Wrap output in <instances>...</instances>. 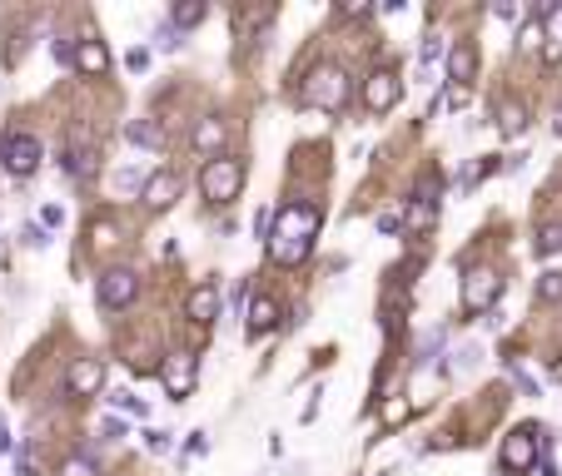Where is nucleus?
<instances>
[{
  "mask_svg": "<svg viewBox=\"0 0 562 476\" xmlns=\"http://www.w3.org/2000/svg\"><path fill=\"white\" fill-rule=\"evenodd\" d=\"M493 169H497L493 159H483V164H468V174H463V189H473V184H478V179H487Z\"/></svg>",
  "mask_w": 562,
  "mask_h": 476,
  "instance_id": "nucleus-29",
  "label": "nucleus"
},
{
  "mask_svg": "<svg viewBox=\"0 0 562 476\" xmlns=\"http://www.w3.org/2000/svg\"><path fill=\"white\" fill-rule=\"evenodd\" d=\"M274 323H279V303H274V298H254V303H249V313H244V328H249V338H259V333H269Z\"/></svg>",
  "mask_w": 562,
  "mask_h": 476,
  "instance_id": "nucleus-15",
  "label": "nucleus"
},
{
  "mask_svg": "<svg viewBox=\"0 0 562 476\" xmlns=\"http://www.w3.org/2000/svg\"><path fill=\"white\" fill-rule=\"evenodd\" d=\"M403 85H399V70H373L364 80V109L368 115H389L393 105H399Z\"/></svg>",
  "mask_w": 562,
  "mask_h": 476,
  "instance_id": "nucleus-9",
  "label": "nucleus"
},
{
  "mask_svg": "<svg viewBox=\"0 0 562 476\" xmlns=\"http://www.w3.org/2000/svg\"><path fill=\"white\" fill-rule=\"evenodd\" d=\"M45 164V144L25 129H11V134L0 139V169L15 174V179H31L35 169Z\"/></svg>",
  "mask_w": 562,
  "mask_h": 476,
  "instance_id": "nucleus-4",
  "label": "nucleus"
},
{
  "mask_svg": "<svg viewBox=\"0 0 562 476\" xmlns=\"http://www.w3.org/2000/svg\"><path fill=\"white\" fill-rule=\"evenodd\" d=\"M125 70L145 74V70H150V50H130V55H125Z\"/></svg>",
  "mask_w": 562,
  "mask_h": 476,
  "instance_id": "nucleus-34",
  "label": "nucleus"
},
{
  "mask_svg": "<svg viewBox=\"0 0 562 476\" xmlns=\"http://www.w3.org/2000/svg\"><path fill=\"white\" fill-rule=\"evenodd\" d=\"M125 139L140 149H160L164 144V125H154V119H135L130 129H125Z\"/></svg>",
  "mask_w": 562,
  "mask_h": 476,
  "instance_id": "nucleus-20",
  "label": "nucleus"
},
{
  "mask_svg": "<svg viewBox=\"0 0 562 476\" xmlns=\"http://www.w3.org/2000/svg\"><path fill=\"white\" fill-rule=\"evenodd\" d=\"M170 437L174 432H164V427L160 432H145V446H150V452H170Z\"/></svg>",
  "mask_w": 562,
  "mask_h": 476,
  "instance_id": "nucleus-35",
  "label": "nucleus"
},
{
  "mask_svg": "<svg viewBox=\"0 0 562 476\" xmlns=\"http://www.w3.org/2000/svg\"><path fill=\"white\" fill-rule=\"evenodd\" d=\"M11 446H15L11 442V427H5V417H0V452H11Z\"/></svg>",
  "mask_w": 562,
  "mask_h": 476,
  "instance_id": "nucleus-43",
  "label": "nucleus"
},
{
  "mask_svg": "<svg viewBox=\"0 0 562 476\" xmlns=\"http://www.w3.org/2000/svg\"><path fill=\"white\" fill-rule=\"evenodd\" d=\"M319 229H324V209H319V203H309V199L279 203V209H274V229H269V238H264L269 254H274V264H279V268H299L303 258L314 254Z\"/></svg>",
  "mask_w": 562,
  "mask_h": 476,
  "instance_id": "nucleus-1",
  "label": "nucleus"
},
{
  "mask_svg": "<svg viewBox=\"0 0 562 476\" xmlns=\"http://www.w3.org/2000/svg\"><path fill=\"white\" fill-rule=\"evenodd\" d=\"M513 382H518V387L528 392V397H538V382H532V377H528V372H522V368H513Z\"/></svg>",
  "mask_w": 562,
  "mask_h": 476,
  "instance_id": "nucleus-40",
  "label": "nucleus"
},
{
  "mask_svg": "<svg viewBox=\"0 0 562 476\" xmlns=\"http://www.w3.org/2000/svg\"><path fill=\"white\" fill-rule=\"evenodd\" d=\"M497 298H503V278L493 268H468L463 273V307L468 313H487Z\"/></svg>",
  "mask_w": 562,
  "mask_h": 476,
  "instance_id": "nucleus-8",
  "label": "nucleus"
},
{
  "mask_svg": "<svg viewBox=\"0 0 562 476\" xmlns=\"http://www.w3.org/2000/svg\"><path fill=\"white\" fill-rule=\"evenodd\" d=\"M433 219H438V203H433L428 194L418 189V194H413V203H408V213H403V229H408V233H423Z\"/></svg>",
  "mask_w": 562,
  "mask_h": 476,
  "instance_id": "nucleus-16",
  "label": "nucleus"
},
{
  "mask_svg": "<svg viewBox=\"0 0 562 476\" xmlns=\"http://www.w3.org/2000/svg\"><path fill=\"white\" fill-rule=\"evenodd\" d=\"M244 303H249V278H239V288H234V313H244Z\"/></svg>",
  "mask_w": 562,
  "mask_h": 476,
  "instance_id": "nucleus-41",
  "label": "nucleus"
},
{
  "mask_svg": "<svg viewBox=\"0 0 562 476\" xmlns=\"http://www.w3.org/2000/svg\"><path fill=\"white\" fill-rule=\"evenodd\" d=\"M160 387H164V397H170V402H184V397L199 387V358H195V352L174 348L170 358L160 362Z\"/></svg>",
  "mask_w": 562,
  "mask_h": 476,
  "instance_id": "nucleus-5",
  "label": "nucleus"
},
{
  "mask_svg": "<svg viewBox=\"0 0 562 476\" xmlns=\"http://www.w3.org/2000/svg\"><path fill=\"white\" fill-rule=\"evenodd\" d=\"M473 74H478V45L468 40L448 45V80L453 85H473Z\"/></svg>",
  "mask_w": 562,
  "mask_h": 476,
  "instance_id": "nucleus-14",
  "label": "nucleus"
},
{
  "mask_svg": "<svg viewBox=\"0 0 562 476\" xmlns=\"http://www.w3.org/2000/svg\"><path fill=\"white\" fill-rule=\"evenodd\" d=\"M383 422H389V427L408 422V402H399V397H393V402H389V407H383Z\"/></svg>",
  "mask_w": 562,
  "mask_h": 476,
  "instance_id": "nucleus-32",
  "label": "nucleus"
},
{
  "mask_svg": "<svg viewBox=\"0 0 562 476\" xmlns=\"http://www.w3.org/2000/svg\"><path fill=\"white\" fill-rule=\"evenodd\" d=\"M538 298H548V303L558 298V303H562V273H542V283H538Z\"/></svg>",
  "mask_w": 562,
  "mask_h": 476,
  "instance_id": "nucleus-28",
  "label": "nucleus"
},
{
  "mask_svg": "<svg viewBox=\"0 0 562 476\" xmlns=\"http://www.w3.org/2000/svg\"><path fill=\"white\" fill-rule=\"evenodd\" d=\"M100 169V154H95V149H80L75 144V139H70V154H66V174H70V179H90V174H95Z\"/></svg>",
  "mask_w": 562,
  "mask_h": 476,
  "instance_id": "nucleus-17",
  "label": "nucleus"
},
{
  "mask_svg": "<svg viewBox=\"0 0 562 476\" xmlns=\"http://www.w3.org/2000/svg\"><path fill=\"white\" fill-rule=\"evenodd\" d=\"M60 476H100V466L90 462V456H70V462L60 466Z\"/></svg>",
  "mask_w": 562,
  "mask_h": 476,
  "instance_id": "nucleus-27",
  "label": "nucleus"
},
{
  "mask_svg": "<svg viewBox=\"0 0 562 476\" xmlns=\"http://www.w3.org/2000/svg\"><path fill=\"white\" fill-rule=\"evenodd\" d=\"M205 15H209L205 0H180V5L170 11V25L184 35V30H195V25H205Z\"/></svg>",
  "mask_w": 562,
  "mask_h": 476,
  "instance_id": "nucleus-18",
  "label": "nucleus"
},
{
  "mask_svg": "<svg viewBox=\"0 0 562 476\" xmlns=\"http://www.w3.org/2000/svg\"><path fill=\"white\" fill-rule=\"evenodd\" d=\"M239 189H244V164H239V159L219 154V159H209L205 169H199V194H205L209 203L239 199Z\"/></svg>",
  "mask_w": 562,
  "mask_h": 476,
  "instance_id": "nucleus-3",
  "label": "nucleus"
},
{
  "mask_svg": "<svg viewBox=\"0 0 562 476\" xmlns=\"http://www.w3.org/2000/svg\"><path fill=\"white\" fill-rule=\"evenodd\" d=\"M105 387V362L100 358H75L66 372V392L70 397H95V392Z\"/></svg>",
  "mask_w": 562,
  "mask_h": 476,
  "instance_id": "nucleus-10",
  "label": "nucleus"
},
{
  "mask_svg": "<svg viewBox=\"0 0 562 476\" xmlns=\"http://www.w3.org/2000/svg\"><path fill=\"white\" fill-rule=\"evenodd\" d=\"M184 452H189V456H205V452H209V437H205V432H189V442H184Z\"/></svg>",
  "mask_w": 562,
  "mask_h": 476,
  "instance_id": "nucleus-36",
  "label": "nucleus"
},
{
  "mask_svg": "<svg viewBox=\"0 0 562 476\" xmlns=\"http://www.w3.org/2000/svg\"><path fill=\"white\" fill-rule=\"evenodd\" d=\"M100 437H130V422H125V417H105V422H100Z\"/></svg>",
  "mask_w": 562,
  "mask_h": 476,
  "instance_id": "nucleus-33",
  "label": "nucleus"
},
{
  "mask_svg": "<svg viewBox=\"0 0 562 476\" xmlns=\"http://www.w3.org/2000/svg\"><path fill=\"white\" fill-rule=\"evenodd\" d=\"M95 298H100V307H105V313H125V307L140 298V278H135L130 268H105V273H100V283H95Z\"/></svg>",
  "mask_w": 562,
  "mask_h": 476,
  "instance_id": "nucleus-7",
  "label": "nucleus"
},
{
  "mask_svg": "<svg viewBox=\"0 0 562 476\" xmlns=\"http://www.w3.org/2000/svg\"><path fill=\"white\" fill-rule=\"evenodd\" d=\"M21 244H31V248H45L50 238H45V229H40V223H25V229H21Z\"/></svg>",
  "mask_w": 562,
  "mask_h": 476,
  "instance_id": "nucleus-31",
  "label": "nucleus"
},
{
  "mask_svg": "<svg viewBox=\"0 0 562 476\" xmlns=\"http://www.w3.org/2000/svg\"><path fill=\"white\" fill-rule=\"evenodd\" d=\"M309 100H314L319 109H344L348 100H354V85H348V74L338 70V65H319V70L309 74Z\"/></svg>",
  "mask_w": 562,
  "mask_h": 476,
  "instance_id": "nucleus-6",
  "label": "nucleus"
},
{
  "mask_svg": "<svg viewBox=\"0 0 562 476\" xmlns=\"http://www.w3.org/2000/svg\"><path fill=\"white\" fill-rule=\"evenodd\" d=\"M0 258H5V238H0Z\"/></svg>",
  "mask_w": 562,
  "mask_h": 476,
  "instance_id": "nucleus-45",
  "label": "nucleus"
},
{
  "mask_svg": "<svg viewBox=\"0 0 562 476\" xmlns=\"http://www.w3.org/2000/svg\"><path fill=\"white\" fill-rule=\"evenodd\" d=\"M497 21H522V11H518V5H508V0H503V5H497Z\"/></svg>",
  "mask_w": 562,
  "mask_h": 476,
  "instance_id": "nucleus-42",
  "label": "nucleus"
},
{
  "mask_svg": "<svg viewBox=\"0 0 562 476\" xmlns=\"http://www.w3.org/2000/svg\"><path fill=\"white\" fill-rule=\"evenodd\" d=\"M40 223H45V229H60V223H66V213L55 209V203H45V209H40Z\"/></svg>",
  "mask_w": 562,
  "mask_h": 476,
  "instance_id": "nucleus-38",
  "label": "nucleus"
},
{
  "mask_svg": "<svg viewBox=\"0 0 562 476\" xmlns=\"http://www.w3.org/2000/svg\"><path fill=\"white\" fill-rule=\"evenodd\" d=\"M180 189H184L180 174H174V169H160V174H150V179H145L140 199L150 203V209H170V203L180 199Z\"/></svg>",
  "mask_w": 562,
  "mask_h": 476,
  "instance_id": "nucleus-11",
  "label": "nucleus"
},
{
  "mask_svg": "<svg viewBox=\"0 0 562 476\" xmlns=\"http://www.w3.org/2000/svg\"><path fill=\"white\" fill-rule=\"evenodd\" d=\"M522 50H542V25L538 21H528V25H522Z\"/></svg>",
  "mask_w": 562,
  "mask_h": 476,
  "instance_id": "nucleus-30",
  "label": "nucleus"
},
{
  "mask_svg": "<svg viewBox=\"0 0 562 476\" xmlns=\"http://www.w3.org/2000/svg\"><path fill=\"white\" fill-rule=\"evenodd\" d=\"M224 134H229L224 119H215V115L199 119V125H195V149H205V154H215V159H219V144H224Z\"/></svg>",
  "mask_w": 562,
  "mask_h": 476,
  "instance_id": "nucleus-19",
  "label": "nucleus"
},
{
  "mask_svg": "<svg viewBox=\"0 0 562 476\" xmlns=\"http://www.w3.org/2000/svg\"><path fill=\"white\" fill-rule=\"evenodd\" d=\"M184 313H189L195 328H209V323L219 317V288L215 283H199L195 293H189V303H184Z\"/></svg>",
  "mask_w": 562,
  "mask_h": 476,
  "instance_id": "nucleus-12",
  "label": "nucleus"
},
{
  "mask_svg": "<svg viewBox=\"0 0 562 476\" xmlns=\"http://www.w3.org/2000/svg\"><path fill=\"white\" fill-rule=\"evenodd\" d=\"M463 105H468V85H448V95L433 105V115H438V109H463Z\"/></svg>",
  "mask_w": 562,
  "mask_h": 476,
  "instance_id": "nucleus-26",
  "label": "nucleus"
},
{
  "mask_svg": "<svg viewBox=\"0 0 562 476\" xmlns=\"http://www.w3.org/2000/svg\"><path fill=\"white\" fill-rule=\"evenodd\" d=\"M443 55V35H423V45H418V65L423 70H433V60Z\"/></svg>",
  "mask_w": 562,
  "mask_h": 476,
  "instance_id": "nucleus-23",
  "label": "nucleus"
},
{
  "mask_svg": "<svg viewBox=\"0 0 562 476\" xmlns=\"http://www.w3.org/2000/svg\"><path fill=\"white\" fill-rule=\"evenodd\" d=\"M110 407H115V412H130V417H145V402L135 397V392H125V387H119L115 397H110Z\"/></svg>",
  "mask_w": 562,
  "mask_h": 476,
  "instance_id": "nucleus-24",
  "label": "nucleus"
},
{
  "mask_svg": "<svg viewBox=\"0 0 562 476\" xmlns=\"http://www.w3.org/2000/svg\"><path fill=\"white\" fill-rule=\"evenodd\" d=\"M552 134H558V139H562V109H558V119H552Z\"/></svg>",
  "mask_w": 562,
  "mask_h": 476,
  "instance_id": "nucleus-44",
  "label": "nucleus"
},
{
  "mask_svg": "<svg viewBox=\"0 0 562 476\" xmlns=\"http://www.w3.org/2000/svg\"><path fill=\"white\" fill-rule=\"evenodd\" d=\"M522 125H528V109L503 100V105H497V129H503V134H522Z\"/></svg>",
  "mask_w": 562,
  "mask_h": 476,
  "instance_id": "nucleus-21",
  "label": "nucleus"
},
{
  "mask_svg": "<svg viewBox=\"0 0 562 476\" xmlns=\"http://www.w3.org/2000/svg\"><path fill=\"white\" fill-rule=\"evenodd\" d=\"M542 456V427H513L508 437H503V452H497V462H503V472L508 476H528L532 466H538Z\"/></svg>",
  "mask_w": 562,
  "mask_h": 476,
  "instance_id": "nucleus-2",
  "label": "nucleus"
},
{
  "mask_svg": "<svg viewBox=\"0 0 562 476\" xmlns=\"http://www.w3.org/2000/svg\"><path fill=\"white\" fill-rule=\"evenodd\" d=\"M70 65H75L80 74H90V80H100V74H110V65H115V60H110L105 40H80V50H75V60H70Z\"/></svg>",
  "mask_w": 562,
  "mask_h": 476,
  "instance_id": "nucleus-13",
  "label": "nucleus"
},
{
  "mask_svg": "<svg viewBox=\"0 0 562 476\" xmlns=\"http://www.w3.org/2000/svg\"><path fill=\"white\" fill-rule=\"evenodd\" d=\"M154 45H160V50H164V55H170V50H180V45H184V40H180V30H174V25H170V21H164V25H154Z\"/></svg>",
  "mask_w": 562,
  "mask_h": 476,
  "instance_id": "nucleus-25",
  "label": "nucleus"
},
{
  "mask_svg": "<svg viewBox=\"0 0 562 476\" xmlns=\"http://www.w3.org/2000/svg\"><path fill=\"white\" fill-rule=\"evenodd\" d=\"M403 229V213H379V233H399Z\"/></svg>",
  "mask_w": 562,
  "mask_h": 476,
  "instance_id": "nucleus-39",
  "label": "nucleus"
},
{
  "mask_svg": "<svg viewBox=\"0 0 562 476\" xmlns=\"http://www.w3.org/2000/svg\"><path fill=\"white\" fill-rule=\"evenodd\" d=\"M269 229H274V209H259V213H254V233L269 238Z\"/></svg>",
  "mask_w": 562,
  "mask_h": 476,
  "instance_id": "nucleus-37",
  "label": "nucleus"
},
{
  "mask_svg": "<svg viewBox=\"0 0 562 476\" xmlns=\"http://www.w3.org/2000/svg\"><path fill=\"white\" fill-rule=\"evenodd\" d=\"M538 254L542 258L562 254V223H542V229H538Z\"/></svg>",
  "mask_w": 562,
  "mask_h": 476,
  "instance_id": "nucleus-22",
  "label": "nucleus"
}]
</instances>
